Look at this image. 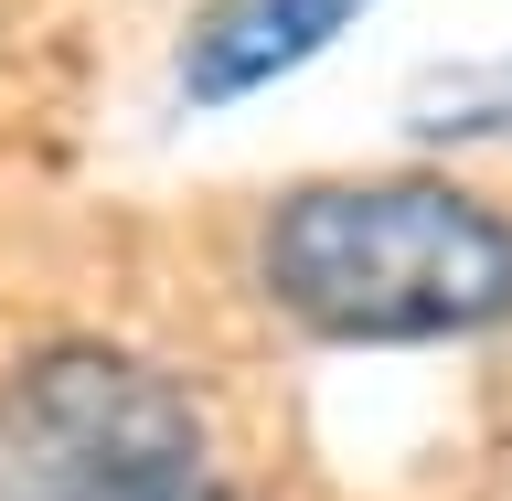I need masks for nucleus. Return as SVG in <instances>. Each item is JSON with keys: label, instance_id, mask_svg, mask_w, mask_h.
Returning <instances> with one entry per match:
<instances>
[{"label": "nucleus", "instance_id": "nucleus-1", "mask_svg": "<svg viewBox=\"0 0 512 501\" xmlns=\"http://www.w3.org/2000/svg\"><path fill=\"white\" fill-rule=\"evenodd\" d=\"M256 278L320 342H459L512 320V214L459 182H310L267 214Z\"/></svg>", "mask_w": 512, "mask_h": 501}, {"label": "nucleus", "instance_id": "nucleus-2", "mask_svg": "<svg viewBox=\"0 0 512 501\" xmlns=\"http://www.w3.org/2000/svg\"><path fill=\"white\" fill-rule=\"evenodd\" d=\"M203 480V416L118 342H54L0 384V501H171Z\"/></svg>", "mask_w": 512, "mask_h": 501}, {"label": "nucleus", "instance_id": "nucleus-3", "mask_svg": "<svg viewBox=\"0 0 512 501\" xmlns=\"http://www.w3.org/2000/svg\"><path fill=\"white\" fill-rule=\"evenodd\" d=\"M352 22H363V0H203L182 32V96L235 107V96L278 86L288 64H310L320 43H342Z\"/></svg>", "mask_w": 512, "mask_h": 501}, {"label": "nucleus", "instance_id": "nucleus-4", "mask_svg": "<svg viewBox=\"0 0 512 501\" xmlns=\"http://www.w3.org/2000/svg\"><path fill=\"white\" fill-rule=\"evenodd\" d=\"M416 139H502L512 128V64H459V75H427V96L406 107Z\"/></svg>", "mask_w": 512, "mask_h": 501}, {"label": "nucleus", "instance_id": "nucleus-5", "mask_svg": "<svg viewBox=\"0 0 512 501\" xmlns=\"http://www.w3.org/2000/svg\"><path fill=\"white\" fill-rule=\"evenodd\" d=\"M171 501H235V491H203V480H182V491H171Z\"/></svg>", "mask_w": 512, "mask_h": 501}]
</instances>
